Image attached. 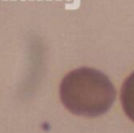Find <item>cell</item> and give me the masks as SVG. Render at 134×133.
<instances>
[{"instance_id":"6da1fadb","label":"cell","mask_w":134,"mask_h":133,"mask_svg":"<svg viewBox=\"0 0 134 133\" xmlns=\"http://www.w3.org/2000/svg\"><path fill=\"white\" fill-rule=\"evenodd\" d=\"M115 88L99 70L81 67L68 72L60 84L64 107L79 116L96 117L106 113L114 103Z\"/></svg>"},{"instance_id":"7a4b0ae2","label":"cell","mask_w":134,"mask_h":133,"mask_svg":"<svg viewBox=\"0 0 134 133\" xmlns=\"http://www.w3.org/2000/svg\"><path fill=\"white\" fill-rule=\"evenodd\" d=\"M120 102L126 115L134 121V72L125 80L121 86Z\"/></svg>"}]
</instances>
